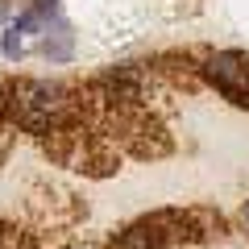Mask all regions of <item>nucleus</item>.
I'll return each instance as SVG.
<instances>
[{"mask_svg":"<svg viewBox=\"0 0 249 249\" xmlns=\"http://www.w3.org/2000/svg\"><path fill=\"white\" fill-rule=\"evenodd\" d=\"M83 112V96L71 91L67 83L50 79H17L9 83V116L29 129V133H58V129H75Z\"/></svg>","mask_w":249,"mask_h":249,"instance_id":"f257e3e1","label":"nucleus"},{"mask_svg":"<svg viewBox=\"0 0 249 249\" xmlns=\"http://www.w3.org/2000/svg\"><path fill=\"white\" fill-rule=\"evenodd\" d=\"M204 75L212 88H220L232 104L249 108V58L237 50H220V54H208L204 62Z\"/></svg>","mask_w":249,"mask_h":249,"instance_id":"f03ea898","label":"nucleus"},{"mask_svg":"<svg viewBox=\"0 0 249 249\" xmlns=\"http://www.w3.org/2000/svg\"><path fill=\"white\" fill-rule=\"evenodd\" d=\"M42 54L50 62H67L75 54V34L62 25V21H54V25L46 29V37H42Z\"/></svg>","mask_w":249,"mask_h":249,"instance_id":"7ed1b4c3","label":"nucleus"},{"mask_svg":"<svg viewBox=\"0 0 249 249\" xmlns=\"http://www.w3.org/2000/svg\"><path fill=\"white\" fill-rule=\"evenodd\" d=\"M0 50H4V58H9V62H17L21 58V54H25V37H21L17 34V29H4V42H0Z\"/></svg>","mask_w":249,"mask_h":249,"instance_id":"20e7f679","label":"nucleus"},{"mask_svg":"<svg viewBox=\"0 0 249 249\" xmlns=\"http://www.w3.org/2000/svg\"><path fill=\"white\" fill-rule=\"evenodd\" d=\"M4 112H9V83L0 79V116H4Z\"/></svg>","mask_w":249,"mask_h":249,"instance_id":"39448f33","label":"nucleus"},{"mask_svg":"<svg viewBox=\"0 0 249 249\" xmlns=\"http://www.w3.org/2000/svg\"><path fill=\"white\" fill-rule=\"evenodd\" d=\"M4 13H9V4H4V0H0V21H4Z\"/></svg>","mask_w":249,"mask_h":249,"instance_id":"423d86ee","label":"nucleus"},{"mask_svg":"<svg viewBox=\"0 0 249 249\" xmlns=\"http://www.w3.org/2000/svg\"><path fill=\"white\" fill-rule=\"evenodd\" d=\"M67 249H83V245H67Z\"/></svg>","mask_w":249,"mask_h":249,"instance_id":"0eeeda50","label":"nucleus"},{"mask_svg":"<svg viewBox=\"0 0 249 249\" xmlns=\"http://www.w3.org/2000/svg\"><path fill=\"white\" fill-rule=\"evenodd\" d=\"M245 224H249V208H245Z\"/></svg>","mask_w":249,"mask_h":249,"instance_id":"6e6552de","label":"nucleus"},{"mask_svg":"<svg viewBox=\"0 0 249 249\" xmlns=\"http://www.w3.org/2000/svg\"><path fill=\"white\" fill-rule=\"evenodd\" d=\"M17 249H34V245H17Z\"/></svg>","mask_w":249,"mask_h":249,"instance_id":"1a4fd4ad","label":"nucleus"}]
</instances>
